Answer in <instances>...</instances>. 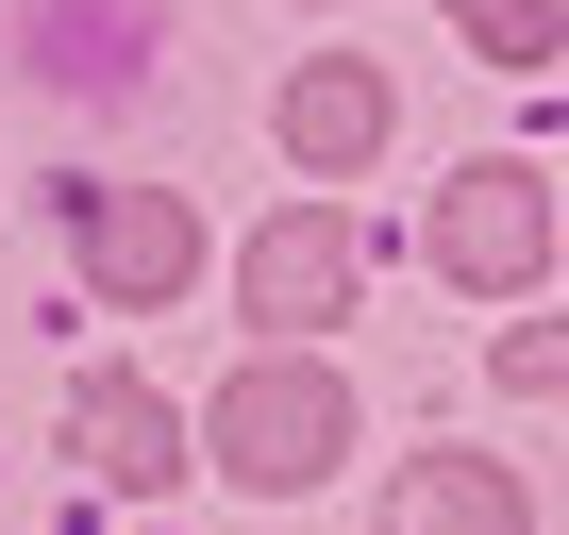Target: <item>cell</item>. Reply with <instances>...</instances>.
I'll list each match as a JSON object with an SVG mask.
<instances>
[{
  "mask_svg": "<svg viewBox=\"0 0 569 535\" xmlns=\"http://www.w3.org/2000/svg\"><path fill=\"white\" fill-rule=\"evenodd\" d=\"M201 452H218L234 485H319V468L352 452V385H336L319 352H251V369L218 385V418H201Z\"/></svg>",
  "mask_w": 569,
  "mask_h": 535,
  "instance_id": "obj_1",
  "label": "cell"
},
{
  "mask_svg": "<svg viewBox=\"0 0 569 535\" xmlns=\"http://www.w3.org/2000/svg\"><path fill=\"white\" fill-rule=\"evenodd\" d=\"M436 268L486 285V302H519L536 268H552V184H536L519 151H469V168L436 184Z\"/></svg>",
  "mask_w": 569,
  "mask_h": 535,
  "instance_id": "obj_2",
  "label": "cell"
},
{
  "mask_svg": "<svg viewBox=\"0 0 569 535\" xmlns=\"http://www.w3.org/2000/svg\"><path fill=\"white\" fill-rule=\"evenodd\" d=\"M68 234H84V285H101L118 319H151V302L201 285V218H184L168 184H68Z\"/></svg>",
  "mask_w": 569,
  "mask_h": 535,
  "instance_id": "obj_3",
  "label": "cell"
},
{
  "mask_svg": "<svg viewBox=\"0 0 569 535\" xmlns=\"http://www.w3.org/2000/svg\"><path fill=\"white\" fill-rule=\"evenodd\" d=\"M234 285H251V319H268V352H302V335H319V319L352 302V218H336V201H302V218H268Z\"/></svg>",
  "mask_w": 569,
  "mask_h": 535,
  "instance_id": "obj_4",
  "label": "cell"
},
{
  "mask_svg": "<svg viewBox=\"0 0 569 535\" xmlns=\"http://www.w3.org/2000/svg\"><path fill=\"white\" fill-rule=\"evenodd\" d=\"M284 151H302V184H352V168L386 151V84H369L352 51H319L302 84H284Z\"/></svg>",
  "mask_w": 569,
  "mask_h": 535,
  "instance_id": "obj_5",
  "label": "cell"
},
{
  "mask_svg": "<svg viewBox=\"0 0 569 535\" xmlns=\"http://www.w3.org/2000/svg\"><path fill=\"white\" fill-rule=\"evenodd\" d=\"M68 435H84L101 485H168V468H184V418H168L134 369H84V385H68Z\"/></svg>",
  "mask_w": 569,
  "mask_h": 535,
  "instance_id": "obj_6",
  "label": "cell"
},
{
  "mask_svg": "<svg viewBox=\"0 0 569 535\" xmlns=\"http://www.w3.org/2000/svg\"><path fill=\"white\" fill-rule=\"evenodd\" d=\"M386 535H519V485H502L486 452H419V468L386 485Z\"/></svg>",
  "mask_w": 569,
  "mask_h": 535,
  "instance_id": "obj_7",
  "label": "cell"
},
{
  "mask_svg": "<svg viewBox=\"0 0 569 535\" xmlns=\"http://www.w3.org/2000/svg\"><path fill=\"white\" fill-rule=\"evenodd\" d=\"M452 18H469V51H486V68H552V51H569L552 0H452Z\"/></svg>",
  "mask_w": 569,
  "mask_h": 535,
  "instance_id": "obj_8",
  "label": "cell"
},
{
  "mask_svg": "<svg viewBox=\"0 0 569 535\" xmlns=\"http://www.w3.org/2000/svg\"><path fill=\"white\" fill-rule=\"evenodd\" d=\"M502 385H519V402H569V319H519V335H502Z\"/></svg>",
  "mask_w": 569,
  "mask_h": 535,
  "instance_id": "obj_9",
  "label": "cell"
}]
</instances>
